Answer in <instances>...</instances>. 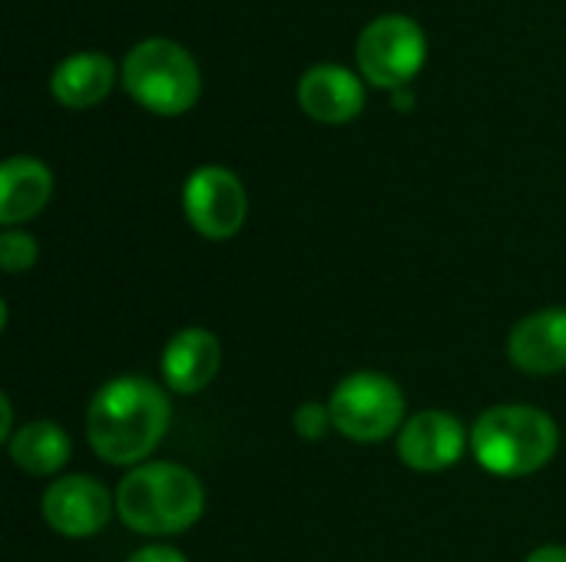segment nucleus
Listing matches in <instances>:
<instances>
[{
  "label": "nucleus",
  "instance_id": "nucleus-1",
  "mask_svg": "<svg viewBox=\"0 0 566 562\" xmlns=\"http://www.w3.org/2000/svg\"><path fill=\"white\" fill-rule=\"evenodd\" d=\"M172 407L149 378H116L103 384L86 411V441L103 464L133 467L166 437Z\"/></svg>",
  "mask_w": 566,
  "mask_h": 562
},
{
  "label": "nucleus",
  "instance_id": "nucleus-2",
  "mask_svg": "<svg viewBox=\"0 0 566 562\" xmlns=\"http://www.w3.org/2000/svg\"><path fill=\"white\" fill-rule=\"evenodd\" d=\"M202 510L199 477L169 460L133 467L116 490V513L139 537H179L199 523Z\"/></svg>",
  "mask_w": 566,
  "mask_h": 562
},
{
  "label": "nucleus",
  "instance_id": "nucleus-3",
  "mask_svg": "<svg viewBox=\"0 0 566 562\" xmlns=\"http://www.w3.org/2000/svg\"><path fill=\"white\" fill-rule=\"evenodd\" d=\"M471 447L488 474L514 480L531 477L554 460L560 447V431L554 417L541 407L501 404L488 407L478 417L471 431Z\"/></svg>",
  "mask_w": 566,
  "mask_h": 562
},
{
  "label": "nucleus",
  "instance_id": "nucleus-4",
  "mask_svg": "<svg viewBox=\"0 0 566 562\" xmlns=\"http://www.w3.org/2000/svg\"><path fill=\"white\" fill-rule=\"evenodd\" d=\"M123 86L146 109L179 116L199 99V66L179 43L149 36L126 53Z\"/></svg>",
  "mask_w": 566,
  "mask_h": 562
},
{
  "label": "nucleus",
  "instance_id": "nucleus-5",
  "mask_svg": "<svg viewBox=\"0 0 566 562\" xmlns=\"http://www.w3.org/2000/svg\"><path fill=\"white\" fill-rule=\"evenodd\" d=\"M332 424L355 444H378L405 427V394L381 371H355L328 397Z\"/></svg>",
  "mask_w": 566,
  "mask_h": 562
},
{
  "label": "nucleus",
  "instance_id": "nucleus-6",
  "mask_svg": "<svg viewBox=\"0 0 566 562\" xmlns=\"http://www.w3.org/2000/svg\"><path fill=\"white\" fill-rule=\"evenodd\" d=\"M424 30L405 13H385L371 20L358 36V66L375 86L398 89L424 63Z\"/></svg>",
  "mask_w": 566,
  "mask_h": 562
},
{
  "label": "nucleus",
  "instance_id": "nucleus-7",
  "mask_svg": "<svg viewBox=\"0 0 566 562\" xmlns=\"http://www.w3.org/2000/svg\"><path fill=\"white\" fill-rule=\"evenodd\" d=\"M182 209L202 238L226 242L245 225V185L226 166H202L182 185Z\"/></svg>",
  "mask_w": 566,
  "mask_h": 562
},
{
  "label": "nucleus",
  "instance_id": "nucleus-8",
  "mask_svg": "<svg viewBox=\"0 0 566 562\" xmlns=\"http://www.w3.org/2000/svg\"><path fill=\"white\" fill-rule=\"evenodd\" d=\"M40 510L53 533L66 540H90L109 523L113 497L99 480L86 474H73V477L53 480L43 490Z\"/></svg>",
  "mask_w": 566,
  "mask_h": 562
},
{
  "label": "nucleus",
  "instance_id": "nucleus-9",
  "mask_svg": "<svg viewBox=\"0 0 566 562\" xmlns=\"http://www.w3.org/2000/svg\"><path fill=\"white\" fill-rule=\"evenodd\" d=\"M468 431L448 411H421L398 431V457L418 474H441L464 457Z\"/></svg>",
  "mask_w": 566,
  "mask_h": 562
},
{
  "label": "nucleus",
  "instance_id": "nucleus-10",
  "mask_svg": "<svg viewBox=\"0 0 566 562\" xmlns=\"http://www.w3.org/2000/svg\"><path fill=\"white\" fill-rule=\"evenodd\" d=\"M507 354L524 374H557L566 371V311L544 308L521 318L507 338Z\"/></svg>",
  "mask_w": 566,
  "mask_h": 562
},
{
  "label": "nucleus",
  "instance_id": "nucleus-11",
  "mask_svg": "<svg viewBox=\"0 0 566 562\" xmlns=\"http://www.w3.org/2000/svg\"><path fill=\"white\" fill-rule=\"evenodd\" d=\"M222 364V348L219 338L206 328H186L169 338L163 351V381L176 394H199L202 388L212 384Z\"/></svg>",
  "mask_w": 566,
  "mask_h": 562
},
{
  "label": "nucleus",
  "instance_id": "nucleus-12",
  "mask_svg": "<svg viewBox=\"0 0 566 562\" xmlns=\"http://www.w3.org/2000/svg\"><path fill=\"white\" fill-rule=\"evenodd\" d=\"M298 103L312 119L338 126L361 113L365 89L352 70L335 63H318L305 70V76L298 79Z\"/></svg>",
  "mask_w": 566,
  "mask_h": 562
},
{
  "label": "nucleus",
  "instance_id": "nucleus-13",
  "mask_svg": "<svg viewBox=\"0 0 566 562\" xmlns=\"http://www.w3.org/2000/svg\"><path fill=\"white\" fill-rule=\"evenodd\" d=\"M53 192V176L40 159L13 156L0 166V222L20 225L43 212Z\"/></svg>",
  "mask_w": 566,
  "mask_h": 562
},
{
  "label": "nucleus",
  "instance_id": "nucleus-14",
  "mask_svg": "<svg viewBox=\"0 0 566 562\" xmlns=\"http://www.w3.org/2000/svg\"><path fill=\"white\" fill-rule=\"evenodd\" d=\"M113 60L103 53H76L66 56L50 79L53 96L63 106L83 109V106H96L99 99H106V93L113 89Z\"/></svg>",
  "mask_w": 566,
  "mask_h": 562
},
{
  "label": "nucleus",
  "instance_id": "nucleus-15",
  "mask_svg": "<svg viewBox=\"0 0 566 562\" xmlns=\"http://www.w3.org/2000/svg\"><path fill=\"white\" fill-rule=\"evenodd\" d=\"M10 460L30 477H53L70 460V437L53 421H30L7 441Z\"/></svg>",
  "mask_w": 566,
  "mask_h": 562
},
{
  "label": "nucleus",
  "instance_id": "nucleus-16",
  "mask_svg": "<svg viewBox=\"0 0 566 562\" xmlns=\"http://www.w3.org/2000/svg\"><path fill=\"white\" fill-rule=\"evenodd\" d=\"M36 238L27 235V232H3L0 235V265L7 275H20V272H30L36 265Z\"/></svg>",
  "mask_w": 566,
  "mask_h": 562
},
{
  "label": "nucleus",
  "instance_id": "nucleus-17",
  "mask_svg": "<svg viewBox=\"0 0 566 562\" xmlns=\"http://www.w3.org/2000/svg\"><path fill=\"white\" fill-rule=\"evenodd\" d=\"M292 424H295V434H298L302 441H322L328 431H335L328 404H318V401L302 404V407L292 414Z\"/></svg>",
  "mask_w": 566,
  "mask_h": 562
},
{
  "label": "nucleus",
  "instance_id": "nucleus-18",
  "mask_svg": "<svg viewBox=\"0 0 566 562\" xmlns=\"http://www.w3.org/2000/svg\"><path fill=\"white\" fill-rule=\"evenodd\" d=\"M126 562H189L179 550H172V547H143V550H136L133 556Z\"/></svg>",
  "mask_w": 566,
  "mask_h": 562
},
{
  "label": "nucleus",
  "instance_id": "nucleus-19",
  "mask_svg": "<svg viewBox=\"0 0 566 562\" xmlns=\"http://www.w3.org/2000/svg\"><path fill=\"white\" fill-rule=\"evenodd\" d=\"M524 562H566V547H541Z\"/></svg>",
  "mask_w": 566,
  "mask_h": 562
},
{
  "label": "nucleus",
  "instance_id": "nucleus-20",
  "mask_svg": "<svg viewBox=\"0 0 566 562\" xmlns=\"http://www.w3.org/2000/svg\"><path fill=\"white\" fill-rule=\"evenodd\" d=\"M0 411H3V421H0V441H10V437H13V434H10V431H13V407H10V397H7V394L0 397Z\"/></svg>",
  "mask_w": 566,
  "mask_h": 562
}]
</instances>
